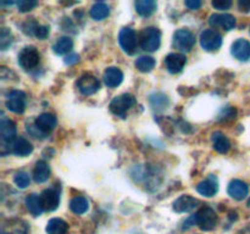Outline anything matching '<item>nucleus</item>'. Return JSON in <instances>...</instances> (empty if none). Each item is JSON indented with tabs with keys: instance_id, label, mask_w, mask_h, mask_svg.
Masks as SVG:
<instances>
[{
	"instance_id": "1",
	"label": "nucleus",
	"mask_w": 250,
	"mask_h": 234,
	"mask_svg": "<svg viewBox=\"0 0 250 234\" xmlns=\"http://www.w3.org/2000/svg\"><path fill=\"white\" fill-rule=\"evenodd\" d=\"M139 43L143 50L156 51L161 43V33L156 27H146L139 33Z\"/></svg>"
},
{
	"instance_id": "2",
	"label": "nucleus",
	"mask_w": 250,
	"mask_h": 234,
	"mask_svg": "<svg viewBox=\"0 0 250 234\" xmlns=\"http://www.w3.org/2000/svg\"><path fill=\"white\" fill-rule=\"evenodd\" d=\"M195 218V224L199 226V228L202 231L209 232L216 227L217 224V214L215 212L214 209L209 206H204L194 214Z\"/></svg>"
},
{
	"instance_id": "3",
	"label": "nucleus",
	"mask_w": 250,
	"mask_h": 234,
	"mask_svg": "<svg viewBox=\"0 0 250 234\" xmlns=\"http://www.w3.org/2000/svg\"><path fill=\"white\" fill-rule=\"evenodd\" d=\"M136 105V98L131 94H122L114 98L110 102V110L114 115L120 117L126 116V112Z\"/></svg>"
},
{
	"instance_id": "4",
	"label": "nucleus",
	"mask_w": 250,
	"mask_h": 234,
	"mask_svg": "<svg viewBox=\"0 0 250 234\" xmlns=\"http://www.w3.org/2000/svg\"><path fill=\"white\" fill-rule=\"evenodd\" d=\"M195 44V36L189 29H178L173 34V46L180 51H190Z\"/></svg>"
},
{
	"instance_id": "5",
	"label": "nucleus",
	"mask_w": 250,
	"mask_h": 234,
	"mask_svg": "<svg viewBox=\"0 0 250 234\" xmlns=\"http://www.w3.org/2000/svg\"><path fill=\"white\" fill-rule=\"evenodd\" d=\"M41 55L34 46H26L19 55V63L26 71L34 70L39 65Z\"/></svg>"
},
{
	"instance_id": "6",
	"label": "nucleus",
	"mask_w": 250,
	"mask_h": 234,
	"mask_svg": "<svg viewBox=\"0 0 250 234\" xmlns=\"http://www.w3.org/2000/svg\"><path fill=\"white\" fill-rule=\"evenodd\" d=\"M119 41L125 53L132 55L137 49V33L134 32V29L129 28V27H125L120 32Z\"/></svg>"
},
{
	"instance_id": "7",
	"label": "nucleus",
	"mask_w": 250,
	"mask_h": 234,
	"mask_svg": "<svg viewBox=\"0 0 250 234\" xmlns=\"http://www.w3.org/2000/svg\"><path fill=\"white\" fill-rule=\"evenodd\" d=\"M200 44L207 51H216L222 45V37L214 29H205L200 34Z\"/></svg>"
},
{
	"instance_id": "8",
	"label": "nucleus",
	"mask_w": 250,
	"mask_h": 234,
	"mask_svg": "<svg viewBox=\"0 0 250 234\" xmlns=\"http://www.w3.org/2000/svg\"><path fill=\"white\" fill-rule=\"evenodd\" d=\"M7 110L15 114H22L26 109V94L22 90H12L9 95H7L6 102Z\"/></svg>"
},
{
	"instance_id": "9",
	"label": "nucleus",
	"mask_w": 250,
	"mask_h": 234,
	"mask_svg": "<svg viewBox=\"0 0 250 234\" xmlns=\"http://www.w3.org/2000/svg\"><path fill=\"white\" fill-rule=\"evenodd\" d=\"M41 201L44 211H55L60 204V193L55 188H48L42 192Z\"/></svg>"
},
{
	"instance_id": "10",
	"label": "nucleus",
	"mask_w": 250,
	"mask_h": 234,
	"mask_svg": "<svg viewBox=\"0 0 250 234\" xmlns=\"http://www.w3.org/2000/svg\"><path fill=\"white\" fill-rule=\"evenodd\" d=\"M77 87L80 92L84 95H92L97 93L100 88V82L95 76L90 73H84L81 76L77 82Z\"/></svg>"
},
{
	"instance_id": "11",
	"label": "nucleus",
	"mask_w": 250,
	"mask_h": 234,
	"mask_svg": "<svg viewBox=\"0 0 250 234\" xmlns=\"http://www.w3.org/2000/svg\"><path fill=\"white\" fill-rule=\"evenodd\" d=\"M209 23L214 28L231 31L236 27V19L231 14H212L209 19Z\"/></svg>"
},
{
	"instance_id": "12",
	"label": "nucleus",
	"mask_w": 250,
	"mask_h": 234,
	"mask_svg": "<svg viewBox=\"0 0 250 234\" xmlns=\"http://www.w3.org/2000/svg\"><path fill=\"white\" fill-rule=\"evenodd\" d=\"M0 136L2 144L11 145L16 140V124L9 118H2L0 122Z\"/></svg>"
},
{
	"instance_id": "13",
	"label": "nucleus",
	"mask_w": 250,
	"mask_h": 234,
	"mask_svg": "<svg viewBox=\"0 0 250 234\" xmlns=\"http://www.w3.org/2000/svg\"><path fill=\"white\" fill-rule=\"evenodd\" d=\"M187 62V58L183 54L171 53L165 58L166 68L170 73H178L183 70Z\"/></svg>"
},
{
	"instance_id": "14",
	"label": "nucleus",
	"mask_w": 250,
	"mask_h": 234,
	"mask_svg": "<svg viewBox=\"0 0 250 234\" xmlns=\"http://www.w3.org/2000/svg\"><path fill=\"white\" fill-rule=\"evenodd\" d=\"M197 190L199 194L204 195L207 197L214 196L217 190H219V180H217L216 176L210 175L207 179L203 180L197 185Z\"/></svg>"
},
{
	"instance_id": "15",
	"label": "nucleus",
	"mask_w": 250,
	"mask_h": 234,
	"mask_svg": "<svg viewBox=\"0 0 250 234\" xmlns=\"http://www.w3.org/2000/svg\"><path fill=\"white\" fill-rule=\"evenodd\" d=\"M28 233V226L26 222L21 219H9L1 224V232L0 234H27Z\"/></svg>"
},
{
	"instance_id": "16",
	"label": "nucleus",
	"mask_w": 250,
	"mask_h": 234,
	"mask_svg": "<svg viewBox=\"0 0 250 234\" xmlns=\"http://www.w3.org/2000/svg\"><path fill=\"white\" fill-rule=\"evenodd\" d=\"M34 124H36L37 128H38L42 133H44L46 136L49 132H51L56 127V117L54 116L53 114L44 112V114L39 115V116L37 117Z\"/></svg>"
},
{
	"instance_id": "17",
	"label": "nucleus",
	"mask_w": 250,
	"mask_h": 234,
	"mask_svg": "<svg viewBox=\"0 0 250 234\" xmlns=\"http://www.w3.org/2000/svg\"><path fill=\"white\" fill-rule=\"evenodd\" d=\"M198 204H199V201L195 197L190 196V195H182V196H180L173 202V210L178 212V214L189 212L194 210Z\"/></svg>"
},
{
	"instance_id": "18",
	"label": "nucleus",
	"mask_w": 250,
	"mask_h": 234,
	"mask_svg": "<svg viewBox=\"0 0 250 234\" xmlns=\"http://www.w3.org/2000/svg\"><path fill=\"white\" fill-rule=\"evenodd\" d=\"M232 55L239 61H248L250 58V43L246 39H237L232 45Z\"/></svg>"
},
{
	"instance_id": "19",
	"label": "nucleus",
	"mask_w": 250,
	"mask_h": 234,
	"mask_svg": "<svg viewBox=\"0 0 250 234\" xmlns=\"http://www.w3.org/2000/svg\"><path fill=\"white\" fill-rule=\"evenodd\" d=\"M227 192H229V194L231 195V197H233V199L243 200L246 199L247 195H248L249 187L247 185V183L243 182V180L234 179L229 184Z\"/></svg>"
},
{
	"instance_id": "20",
	"label": "nucleus",
	"mask_w": 250,
	"mask_h": 234,
	"mask_svg": "<svg viewBox=\"0 0 250 234\" xmlns=\"http://www.w3.org/2000/svg\"><path fill=\"white\" fill-rule=\"evenodd\" d=\"M124 80V73L117 67H107L104 72V83L109 88L120 85Z\"/></svg>"
},
{
	"instance_id": "21",
	"label": "nucleus",
	"mask_w": 250,
	"mask_h": 234,
	"mask_svg": "<svg viewBox=\"0 0 250 234\" xmlns=\"http://www.w3.org/2000/svg\"><path fill=\"white\" fill-rule=\"evenodd\" d=\"M11 151L17 156H27L33 151V146L23 136H19L11 144Z\"/></svg>"
},
{
	"instance_id": "22",
	"label": "nucleus",
	"mask_w": 250,
	"mask_h": 234,
	"mask_svg": "<svg viewBox=\"0 0 250 234\" xmlns=\"http://www.w3.org/2000/svg\"><path fill=\"white\" fill-rule=\"evenodd\" d=\"M211 140L215 150L221 154L227 153L231 148V143H229V138L222 132H214L211 136Z\"/></svg>"
},
{
	"instance_id": "23",
	"label": "nucleus",
	"mask_w": 250,
	"mask_h": 234,
	"mask_svg": "<svg viewBox=\"0 0 250 234\" xmlns=\"http://www.w3.org/2000/svg\"><path fill=\"white\" fill-rule=\"evenodd\" d=\"M50 177V167L45 161H38L33 170V178L37 183H44Z\"/></svg>"
},
{
	"instance_id": "24",
	"label": "nucleus",
	"mask_w": 250,
	"mask_h": 234,
	"mask_svg": "<svg viewBox=\"0 0 250 234\" xmlns=\"http://www.w3.org/2000/svg\"><path fill=\"white\" fill-rule=\"evenodd\" d=\"M48 234H66L68 231V224L61 218H51L45 228Z\"/></svg>"
},
{
	"instance_id": "25",
	"label": "nucleus",
	"mask_w": 250,
	"mask_h": 234,
	"mask_svg": "<svg viewBox=\"0 0 250 234\" xmlns=\"http://www.w3.org/2000/svg\"><path fill=\"white\" fill-rule=\"evenodd\" d=\"M26 206L27 210L31 212L33 216H41L43 214V206H42L41 195L31 194L26 197Z\"/></svg>"
},
{
	"instance_id": "26",
	"label": "nucleus",
	"mask_w": 250,
	"mask_h": 234,
	"mask_svg": "<svg viewBox=\"0 0 250 234\" xmlns=\"http://www.w3.org/2000/svg\"><path fill=\"white\" fill-rule=\"evenodd\" d=\"M156 2L153 0H139L136 2V11L138 12L141 16L148 17L153 15L156 10Z\"/></svg>"
},
{
	"instance_id": "27",
	"label": "nucleus",
	"mask_w": 250,
	"mask_h": 234,
	"mask_svg": "<svg viewBox=\"0 0 250 234\" xmlns=\"http://www.w3.org/2000/svg\"><path fill=\"white\" fill-rule=\"evenodd\" d=\"M73 48V40L70 37H61L56 40V43L54 44L53 49L56 54L59 55H65V54L70 53Z\"/></svg>"
},
{
	"instance_id": "28",
	"label": "nucleus",
	"mask_w": 250,
	"mask_h": 234,
	"mask_svg": "<svg viewBox=\"0 0 250 234\" xmlns=\"http://www.w3.org/2000/svg\"><path fill=\"white\" fill-rule=\"evenodd\" d=\"M110 14V7L105 2H95L92 7H90V16L97 21H102V20L106 19Z\"/></svg>"
},
{
	"instance_id": "29",
	"label": "nucleus",
	"mask_w": 250,
	"mask_h": 234,
	"mask_svg": "<svg viewBox=\"0 0 250 234\" xmlns=\"http://www.w3.org/2000/svg\"><path fill=\"white\" fill-rule=\"evenodd\" d=\"M88 207H89V202L84 196H75L70 201L71 211L77 214H82L87 212Z\"/></svg>"
},
{
	"instance_id": "30",
	"label": "nucleus",
	"mask_w": 250,
	"mask_h": 234,
	"mask_svg": "<svg viewBox=\"0 0 250 234\" xmlns=\"http://www.w3.org/2000/svg\"><path fill=\"white\" fill-rule=\"evenodd\" d=\"M155 58H151V56H148V55H144V56H141L139 58H137L136 61V67L138 68L141 72H150V71H153V68L155 67Z\"/></svg>"
},
{
	"instance_id": "31",
	"label": "nucleus",
	"mask_w": 250,
	"mask_h": 234,
	"mask_svg": "<svg viewBox=\"0 0 250 234\" xmlns=\"http://www.w3.org/2000/svg\"><path fill=\"white\" fill-rule=\"evenodd\" d=\"M150 104L153 109L155 110H164L168 105V99L165 94L156 93L150 97Z\"/></svg>"
},
{
	"instance_id": "32",
	"label": "nucleus",
	"mask_w": 250,
	"mask_h": 234,
	"mask_svg": "<svg viewBox=\"0 0 250 234\" xmlns=\"http://www.w3.org/2000/svg\"><path fill=\"white\" fill-rule=\"evenodd\" d=\"M14 182H15V184L17 185V187L21 188V189H24V188H27L29 185L31 178H29L28 173L21 171V172H17L16 175H15Z\"/></svg>"
},
{
	"instance_id": "33",
	"label": "nucleus",
	"mask_w": 250,
	"mask_h": 234,
	"mask_svg": "<svg viewBox=\"0 0 250 234\" xmlns=\"http://www.w3.org/2000/svg\"><path fill=\"white\" fill-rule=\"evenodd\" d=\"M12 43V34L7 28H1L0 33V48L1 50H6Z\"/></svg>"
},
{
	"instance_id": "34",
	"label": "nucleus",
	"mask_w": 250,
	"mask_h": 234,
	"mask_svg": "<svg viewBox=\"0 0 250 234\" xmlns=\"http://www.w3.org/2000/svg\"><path fill=\"white\" fill-rule=\"evenodd\" d=\"M36 6H37V1H34V0H21V1L17 2L19 11L21 12L31 11V10Z\"/></svg>"
},
{
	"instance_id": "35",
	"label": "nucleus",
	"mask_w": 250,
	"mask_h": 234,
	"mask_svg": "<svg viewBox=\"0 0 250 234\" xmlns=\"http://www.w3.org/2000/svg\"><path fill=\"white\" fill-rule=\"evenodd\" d=\"M38 26L39 24L36 21H28L23 24V32L28 36H36V31Z\"/></svg>"
},
{
	"instance_id": "36",
	"label": "nucleus",
	"mask_w": 250,
	"mask_h": 234,
	"mask_svg": "<svg viewBox=\"0 0 250 234\" xmlns=\"http://www.w3.org/2000/svg\"><path fill=\"white\" fill-rule=\"evenodd\" d=\"M211 5L217 10H227L232 6V1H229V0H216V1H212Z\"/></svg>"
},
{
	"instance_id": "37",
	"label": "nucleus",
	"mask_w": 250,
	"mask_h": 234,
	"mask_svg": "<svg viewBox=\"0 0 250 234\" xmlns=\"http://www.w3.org/2000/svg\"><path fill=\"white\" fill-rule=\"evenodd\" d=\"M49 34V27L48 26H41L39 24L37 27V31H36V37H38L39 39H45Z\"/></svg>"
},
{
	"instance_id": "38",
	"label": "nucleus",
	"mask_w": 250,
	"mask_h": 234,
	"mask_svg": "<svg viewBox=\"0 0 250 234\" xmlns=\"http://www.w3.org/2000/svg\"><path fill=\"white\" fill-rule=\"evenodd\" d=\"M185 4H186V6L189 7V9H192V10H197L202 6V1H199V0H187Z\"/></svg>"
},
{
	"instance_id": "39",
	"label": "nucleus",
	"mask_w": 250,
	"mask_h": 234,
	"mask_svg": "<svg viewBox=\"0 0 250 234\" xmlns=\"http://www.w3.org/2000/svg\"><path fill=\"white\" fill-rule=\"evenodd\" d=\"M80 61V56H78V54H71V55L66 56L65 58V63H67V65H73V63L78 62Z\"/></svg>"
},
{
	"instance_id": "40",
	"label": "nucleus",
	"mask_w": 250,
	"mask_h": 234,
	"mask_svg": "<svg viewBox=\"0 0 250 234\" xmlns=\"http://www.w3.org/2000/svg\"><path fill=\"white\" fill-rule=\"evenodd\" d=\"M238 7L241 11L249 12L250 11V0H241L238 2Z\"/></svg>"
},
{
	"instance_id": "41",
	"label": "nucleus",
	"mask_w": 250,
	"mask_h": 234,
	"mask_svg": "<svg viewBox=\"0 0 250 234\" xmlns=\"http://www.w3.org/2000/svg\"><path fill=\"white\" fill-rule=\"evenodd\" d=\"M194 224H195V218H194V214H193V216H190L189 218L185 222V224H183V229H188L189 227L194 226Z\"/></svg>"
},
{
	"instance_id": "42",
	"label": "nucleus",
	"mask_w": 250,
	"mask_h": 234,
	"mask_svg": "<svg viewBox=\"0 0 250 234\" xmlns=\"http://www.w3.org/2000/svg\"><path fill=\"white\" fill-rule=\"evenodd\" d=\"M248 206L250 207V197H249V200H248Z\"/></svg>"
}]
</instances>
